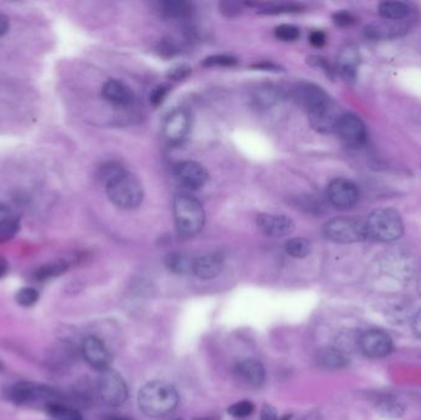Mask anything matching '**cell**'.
<instances>
[{"mask_svg":"<svg viewBox=\"0 0 421 420\" xmlns=\"http://www.w3.org/2000/svg\"><path fill=\"white\" fill-rule=\"evenodd\" d=\"M318 364L328 370H340L348 366V359L341 350L335 347H327L318 352Z\"/></svg>","mask_w":421,"mask_h":420,"instance_id":"23","label":"cell"},{"mask_svg":"<svg viewBox=\"0 0 421 420\" xmlns=\"http://www.w3.org/2000/svg\"><path fill=\"white\" fill-rule=\"evenodd\" d=\"M360 62H361V56H360L358 47L355 44H346L339 54V73L346 82L353 83L358 75Z\"/></svg>","mask_w":421,"mask_h":420,"instance_id":"19","label":"cell"},{"mask_svg":"<svg viewBox=\"0 0 421 420\" xmlns=\"http://www.w3.org/2000/svg\"><path fill=\"white\" fill-rule=\"evenodd\" d=\"M256 225L259 230L268 237H286L292 235L294 230V222L289 216L279 214H260L256 218Z\"/></svg>","mask_w":421,"mask_h":420,"instance_id":"14","label":"cell"},{"mask_svg":"<svg viewBox=\"0 0 421 420\" xmlns=\"http://www.w3.org/2000/svg\"><path fill=\"white\" fill-rule=\"evenodd\" d=\"M413 331L415 333V335L421 339V309L413 319Z\"/></svg>","mask_w":421,"mask_h":420,"instance_id":"43","label":"cell"},{"mask_svg":"<svg viewBox=\"0 0 421 420\" xmlns=\"http://www.w3.org/2000/svg\"><path fill=\"white\" fill-rule=\"evenodd\" d=\"M327 240L340 245L358 243L367 238L365 222L353 217H335L323 226Z\"/></svg>","mask_w":421,"mask_h":420,"instance_id":"5","label":"cell"},{"mask_svg":"<svg viewBox=\"0 0 421 420\" xmlns=\"http://www.w3.org/2000/svg\"><path fill=\"white\" fill-rule=\"evenodd\" d=\"M310 249H312L310 243L306 238H292L287 240L284 245L286 253L296 259H303L306 257H308Z\"/></svg>","mask_w":421,"mask_h":420,"instance_id":"29","label":"cell"},{"mask_svg":"<svg viewBox=\"0 0 421 420\" xmlns=\"http://www.w3.org/2000/svg\"><path fill=\"white\" fill-rule=\"evenodd\" d=\"M57 392L52 387L34 382H19L10 388V400L16 404H30L42 400H54Z\"/></svg>","mask_w":421,"mask_h":420,"instance_id":"11","label":"cell"},{"mask_svg":"<svg viewBox=\"0 0 421 420\" xmlns=\"http://www.w3.org/2000/svg\"><path fill=\"white\" fill-rule=\"evenodd\" d=\"M192 73V68L187 64H177L168 70L167 77L172 80L179 82L187 79Z\"/></svg>","mask_w":421,"mask_h":420,"instance_id":"36","label":"cell"},{"mask_svg":"<svg viewBox=\"0 0 421 420\" xmlns=\"http://www.w3.org/2000/svg\"><path fill=\"white\" fill-rule=\"evenodd\" d=\"M39 299V293L34 288H23L15 295V301L23 307H31Z\"/></svg>","mask_w":421,"mask_h":420,"instance_id":"32","label":"cell"},{"mask_svg":"<svg viewBox=\"0 0 421 420\" xmlns=\"http://www.w3.org/2000/svg\"><path fill=\"white\" fill-rule=\"evenodd\" d=\"M175 420H182V419H175Z\"/></svg>","mask_w":421,"mask_h":420,"instance_id":"49","label":"cell"},{"mask_svg":"<svg viewBox=\"0 0 421 420\" xmlns=\"http://www.w3.org/2000/svg\"><path fill=\"white\" fill-rule=\"evenodd\" d=\"M284 98V89L272 83L260 84L251 94V104L259 110H269L281 103Z\"/></svg>","mask_w":421,"mask_h":420,"instance_id":"18","label":"cell"},{"mask_svg":"<svg viewBox=\"0 0 421 420\" xmlns=\"http://www.w3.org/2000/svg\"><path fill=\"white\" fill-rule=\"evenodd\" d=\"M161 10H162L163 14L168 18L184 19L192 14L194 6L191 3H187L184 0H168V1H163L161 4Z\"/></svg>","mask_w":421,"mask_h":420,"instance_id":"26","label":"cell"},{"mask_svg":"<svg viewBox=\"0 0 421 420\" xmlns=\"http://www.w3.org/2000/svg\"><path fill=\"white\" fill-rule=\"evenodd\" d=\"M292 98L297 105L307 111V113H313L333 101L324 89L318 87L317 84L308 82L296 84L292 90Z\"/></svg>","mask_w":421,"mask_h":420,"instance_id":"7","label":"cell"},{"mask_svg":"<svg viewBox=\"0 0 421 420\" xmlns=\"http://www.w3.org/2000/svg\"><path fill=\"white\" fill-rule=\"evenodd\" d=\"M20 220L18 216L10 217L9 220L0 223V243H5L8 240H13L15 235L19 232Z\"/></svg>","mask_w":421,"mask_h":420,"instance_id":"31","label":"cell"},{"mask_svg":"<svg viewBox=\"0 0 421 420\" xmlns=\"http://www.w3.org/2000/svg\"><path fill=\"white\" fill-rule=\"evenodd\" d=\"M99 393L105 404L110 407L122 406L128 398L127 385L118 371L106 369L101 371L99 377Z\"/></svg>","mask_w":421,"mask_h":420,"instance_id":"6","label":"cell"},{"mask_svg":"<svg viewBox=\"0 0 421 420\" xmlns=\"http://www.w3.org/2000/svg\"><path fill=\"white\" fill-rule=\"evenodd\" d=\"M9 31V19L0 13V37Z\"/></svg>","mask_w":421,"mask_h":420,"instance_id":"45","label":"cell"},{"mask_svg":"<svg viewBox=\"0 0 421 420\" xmlns=\"http://www.w3.org/2000/svg\"><path fill=\"white\" fill-rule=\"evenodd\" d=\"M223 258L220 254H206L194 259L192 274L202 280L215 279L223 270Z\"/></svg>","mask_w":421,"mask_h":420,"instance_id":"21","label":"cell"},{"mask_svg":"<svg viewBox=\"0 0 421 420\" xmlns=\"http://www.w3.org/2000/svg\"><path fill=\"white\" fill-rule=\"evenodd\" d=\"M366 225L367 238L376 242H394L404 233L402 216L393 209H378L370 214Z\"/></svg>","mask_w":421,"mask_h":420,"instance_id":"4","label":"cell"},{"mask_svg":"<svg viewBox=\"0 0 421 420\" xmlns=\"http://www.w3.org/2000/svg\"><path fill=\"white\" fill-rule=\"evenodd\" d=\"M417 290L421 293V271L420 274H419V278H417Z\"/></svg>","mask_w":421,"mask_h":420,"instance_id":"47","label":"cell"},{"mask_svg":"<svg viewBox=\"0 0 421 420\" xmlns=\"http://www.w3.org/2000/svg\"><path fill=\"white\" fill-rule=\"evenodd\" d=\"M335 131L341 141L351 148H360L367 141V130L365 123L353 113H343Z\"/></svg>","mask_w":421,"mask_h":420,"instance_id":"9","label":"cell"},{"mask_svg":"<svg viewBox=\"0 0 421 420\" xmlns=\"http://www.w3.org/2000/svg\"><path fill=\"white\" fill-rule=\"evenodd\" d=\"M235 373L248 386H261L265 381V369L256 359H244L235 366Z\"/></svg>","mask_w":421,"mask_h":420,"instance_id":"22","label":"cell"},{"mask_svg":"<svg viewBox=\"0 0 421 420\" xmlns=\"http://www.w3.org/2000/svg\"><path fill=\"white\" fill-rule=\"evenodd\" d=\"M170 92V87L169 85H165V84H161V85H158L156 88L153 89L152 93H151V103L154 106H159L161 104L164 103V100L168 97V94Z\"/></svg>","mask_w":421,"mask_h":420,"instance_id":"37","label":"cell"},{"mask_svg":"<svg viewBox=\"0 0 421 420\" xmlns=\"http://www.w3.org/2000/svg\"><path fill=\"white\" fill-rule=\"evenodd\" d=\"M261 420H279L277 412L274 407L264 406L261 411Z\"/></svg>","mask_w":421,"mask_h":420,"instance_id":"42","label":"cell"},{"mask_svg":"<svg viewBox=\"0 0 421 420\" xmlns=\"http://www.w3.org/2000/svg\"><path fill=\"white\" fill-rule=\"evenodd\" d=\"M378 13L382 19L402 21L409 18L410 8L402 1H383L378 5Z\"/></svg>","mask_w":421,"mask_h":420,"instance_id":"24","label":"cell"},{"mask_svg":"<svg viewBox=\"0 0 421 420\" xmlns=\"http://www.w3.org/2000/svg\"><path fill=\"white\" fill-rule=\"evenodd\" d=\"M334 23L339 26H348L355 23V18L348 11H340L333 16Z\"/></svg>","mask_w":421,"mask_h":420,"instance_id":"39","label":"cell"},{"mask_svg":"<svg viewBox=\"0 0 421 420\" xmlns=\"http://www.w3.org/2000/svg\"><path fill=\"white\" fill-rule=\"evenodd\" d=\"M220 11L227 18H234L241 13V5L234 1H223L220 4Z\"/></svg>","mask_w":421,"mask_h":420,"instance_id":"38","label":"cell"},{"mask_svg":"<svg viewBox=\"0 0 421 420\" xmlns=\"http://www.w3.org/2000/svg\"><path fill=\"white\" fill-rule=\"evenodd\" d=\"M69 265L64 260H58L54 263L42 265L39 269L34 271V279L39 281H47V280L58 278L63 275L68 270Z\"/></svg>","mask_w":421,"mask_h":420,"instance_id":"28","label":"cell"},{"mask_svg":"<svg viewBox=\"0 0 421 420\" xmlns=\"http://www.w3.org/2000/svg\"><path fill=\"white\" fill-rule=\"evenodd\" d=\"M108 200L121 210H134L144 199V189L136 176L126 169L106 184Z\"/></svg>","mask_w":421,"mask_h":420,"instance_id":"3","label":"cell"},{"mask_svg":"<svg viewBox=\"0 0 421 420\" xmlns=\"http://www.w3.org/2000/svg\"><path fill=\"white\" fill-rule=\"evenodd\" d=\"M4 370V365H3V362H0V372Z\"/></svg>","mask_w":421,"mask_h":420,"instance_id":"48","label":"cell"},{"mask_svg":"<svg viewBox=\"0 0 421 420\" xmlns=\"http://www.w3.org/2000/svg\"><path fill=\"white\" fill-rule=\"evenodd\" d=\"M164 264L167 266L169 271L174 274L187 275L192 273V264H194V258L189 257L182 252H172L165 257Z\"/></svg>","mask_w":421,"mask_h":420,"instance_id":"25","label":"cell"},{"mask_svg":"<svg viewBox=\"0 0 421 420\" xmlns=\"http://www.w3.org/2000/svg\"><path fill=\"white\" fill-rule=\"evenodd\" d=\"M179 404V393L175 387L163 381L146 383L138 393V406L151 418H163L172 413Z\"/></svg>","mask_w":421,"mask_h":420,"instance_id":"1","label":"cell"},{"mask_svg":"<svg viewBox=\"0 0 421 420\" xmlns=\"http://www.w3.org/2000/svg\"><path fill=\"white\" fill-rule=\"evenodd\" d=\"M172 215L177 235L184 238L199 235L206 222V214L201 202L187 192L177 194L174 197Z\"/></svg>","mask_w":421,"mask_h":420,"instance_id":"2","label":"cell"},{"mask_svg":"<svg viewBox=\"0 0 421 420\" xmlns=\"http://www.w3.org/2000/svg\"><path fill=\"white\" fill-rule=\"evenodd\" d=\"M259 13L266 15L289 14V13H297L301 11V5L287 4V3H270V4H259Z\"/></svg>","mask_w":421,"mask_h":420,"instance_id":"30","label":"cell"},{"mask_svg":"<svg viewBox=\"0 0 421 420\" xmlns=\"http://www.w3.org/2000/svg\"><path fill=\"white\" fill-rule=\"evenodd\" d=\"M82 352L83 357L90 366L96 369L99 371H103L108 369V362H110V355H108V349L99 338L88 337L84 339L83 345H82Z\"/></svg>","mask_w":421,"mask_h":420,"instance_id":"16","label":"cell"},{"mask_svg":"<svg viewBox=\"0 0 421 420\" xmlns=\"http://www.w3.org/2000/svg\"><path fill=\"white\" fill-rule=\"evenodd\" d=\"M275 36L276 39H281L284 42H294L296 39H299L301 32L297 26L284 24L279 25L275 29Z\"/></svg>","mask_w":421,"mask_h":420,"instance_id":"33","label":"cell"},{"mask_svg":"<svg viewBox=\"0 0 421 420\" xmlns=\"http://www.w3.org/2000/svg\"><path fill=\"white\" fill-rule=\"evenodd\" d=\"M9 271V264L4 258H0V279H3Z\"/></svg>","mask_w":421,"mask_h":420,"instance_id":"46","label":"cell"},{"mask_svg":"<svg viewBox=\"0 0 421 420\" xmlns=\"http://www.w3.org/2000/svg\"><path fill=\"white\" fill-rule=\"evenodd\" d=\"M309 42L312 44L314 47H323L325 42H327V36L323 31H312L309 35Z\"/></svg>","mask_w":421,"mask_h":420,"instance_id":"40","label":"cell"},{"mask_svg":"<svg viewBox=\"0 0 421 420\" xmlns=\"http://www.w3.org/2000/svg\"><path fill=\"white\" fill-rule=\"evenodd\" d=\"M255 407L251 402L241 401L234 403L228 408V413L234 418H245L254 412Z\"/></svg>","mask_w":421,"mask_h":420,"instance_id":"35","label":"cell"},{"mask_svg":"<svg viewBox=\"0 0 421 420\" xmlns=\"http://www.w3.org/2000/svg\"><path fill=\"white\" fill-rule=\"evenodd\" d=\"M328 200L338 210H348L358 204L360 192L358 186L353 181L338 178L328 185L327 190Z\"/></svg>","mask_w":421,"mask_h":420,"instance_id":"8","label":"cell"},{"mask_svg":"<svg viewBox=\"0 0 421 420\" xmlns=\"http://www.w3.org/2000/svg\"><path fill=\"white\" fill-rule=\"evenodd\" d=\"M118 420H125V419H118Z\"/></svg>","mask_w":421,"mask_h":420,"instance_id":"50","label":"cell"},{"mask_svg":"<svg viewBox=\"0 0 421 420\" xmlns=\"http://www.w3.org/2000/svg\"><path fill=\"white\" fill-rule=\"evenodd\" d=\"M407 20H402V21L381 20V21L371 23L365 29V35L367 36L368 39H376V41L396 39V37L406 34L409 30Z\"/></svg>","mask_w":421,"mask_h":420,"instance_id":"15","label":"cell"},{"mask_svg":"<svg viewBox=\"0 0 421 420\" xmlns=\"http://www.w3.org/2000/svg\"><path fill=\"white\" fill-rule=\"evenodd\" d=\"M309 123L317 132L332 133L337 130L339 120L341 115L339 113V109L332 101L323 108L308 113Z\"/></svg>","mask_w":421,"mask_h":420,"instance_id":"17","label":"cell"},{"mask_svg":"<svg viewBox=\"0 0 421 420\" xmlns=\"http://www.w3.org/2000/svg\"><path fill=\"white\" fill-rule=\"evenodd\" d=\"M191 128V116L185 109H177L168 115L163 125V136L170 144L182 143Z\"/></svg>","mask_w":421,"mask_h":420,"instance_id":"10","label":"cell"},{"mask_svg":"<svg viewBox=\"0 0 421 420\" xmlns=\"http://www.w3.org/2000/svg\"><path fill=\"white\" fill-rule=\"evenodd\" d=\"M360 347L363 354L371 359H379L393 352L392 338L379 329H371L360 338Z\"/></svg>","mask_w":421,"mask_h":420,"instance_id":"12","label":"cell"},{"mask_svg":"<svg viewBox=\"0 0 421 420\" xmlns=\"http://www.w3.org/2000/svg\"><path fill=\"white\" fill-rule=\"evenodd\" d=\"M14 214L11 212L9 207H6V206L3 205V204H0V223H3L6 220H9L10 217H13Z\"/></svg>","mask_w":421,"mask_h":420,"instance_id":"44","label":"cell"},{"mask_svg":"<svg viewBox=\"0 0 421 420\" xmlns=\"http://www.w3.org/2000/svg\"><path fill=\"white\" fill-rule=\"evenodd\" d=\"M175 175L182 185L192 190L201 189L206 185L207 181L210 179V174L206 168L194 161H180L175 166Z\"/></svg>","mask_w":421,"mask_h":420,"instance_id":"13","label":"cell"},{"mask_svg":"<svg viewBox=\"0 0 421 420\" xmlns=\"http://www.w3.org/2000/svg\"><path fill=\"white\" fill-rule=\"evenodd\" d=\"M101 93L106 101L116 106H128L134 100L132 89L118 79H110L103 84Z\"/></svg>","mask_w":421,"mask_h":420,"instance_id":"20","label":"cell"},{"mask_svg":"<svg viewBox=\"0 0 421 420\" xmlns=\"http://www.w3.org/2000/svg\"><path fill=\"white\" fill-rule=\"evenodd\" d=\"M46 413L52 420H83L80 412L56 402H49L46 406Z\"/></svg>","mask_w":421,"mask_h":420,"instance_id":"27","label":"cell"},{"mask_svg":"<svg viewBox=\"0 0 421 420\" xmlns=\"http://www.w3.org/2000/svg\"><path fill=\"white\" fill-rule=\"evenodd\" d=\"M205 67H233L238 64V59L232 56H225V54H215L210 56L203 61Z\"/></svg>","mask_w":421,"mask_h":420,"instance_id":"34","label":"cell"},{"mask_svg":"<svg viewBox=\"0 0 421 420\" xmlns=\"http://www.w3.org/2000/svg\"><path fill=\"white\" fill-rule=\"evenodd\" d=\"M308 63L312 64L313 67H318V68L323 69V70H325L328 74L333 72L332 68H330V64L328 63V61L323 58V57H319V56H312V57H308Z\"/></svg>","mask_w":421,"mask_h":420,"instance_id":"41","label":"cell"}]
</instances>
